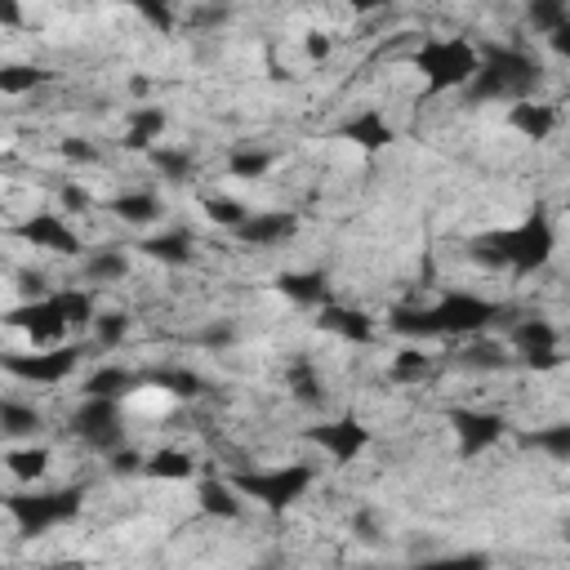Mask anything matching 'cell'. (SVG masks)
Returning <instances> with one entry per match:
<instances>
[{"label":"cell","mask_w":570,"mask_h":570,"mask_svg":"<svg viewBox=\"0 0 570 570\" xmlns=\"http://www.w3.org/2000/svg\"><path fill=\"white\" fill-rule=\"evenodd\" d=\"M499 317H508V308H499L490 299H477V295H441L432 308H397L388 326L397 335H406V339H477Z\"/></svg>","instance_id":"cell-1"},{"label":"cell","mask_w":570,"mask_h":570,"mask_svg":"<svg viewBox=\"0 0 570 570\" xmlns=\"http://www.w3.org/2000/svg\"><path fill=\"white\" fill-rule=\"evenodd\" d=\"M552 223L535 210L530 218H521L517 227H503V232H486L472 241V258L481 267H503V272H517V276H530L539 272L548 258H552Z\"/></svg>","instance_id":"cell-2"},{"label":"cell","mask_w":570,"mask_h":570,"mask_svg":"<svg viewBox=\"0 0 570 570\" xmlns=\"http://www.w3.org/2000/svg\"><path fill=\"white\" fill-rule=\"evenodd\" d=\"M535 85H539V63L517 45H499L481 54V68L464 94L468 103H526Z\"/></svg>","instance_id":"cell-3"},{"label":"cell","mask_w":570,"mask_h":570,"mask_svg":"<svg viewBox=\"0 0 570 570\" xmlns=\"http://www.w3.org/2000/svg\"><path fill=\"white\" fill-rule=\"evenodd\" d=\"M313 477H317V472H313L308 464H285V468L236 472L232 486H236L245 499H254V503H263V508H272V512H285L291 503H299V499L308 495Z\"/></svg>","instance_id":"cell-4"},{"label":"cell","mask_w":570,"mask_h":570,"mask_svg":"<svg viewBox=\"0 0 570 570\" xmlns=\"http://www.w3.org/2000/svg\"><path fill=\"white\" fill-rule=\"evenodd\" d=\"M415 63L428 77V90L441 94V90H468L481 68V54L464 37H455V41H428Z\"/></svg>","instance_id":"cell-5"},{"label":"cell","mask_w":570,"mask_h":570,"mask_svg":"<svg viewBox=\"0 0 570 570\" xmlns=\"http://www.w3.org/2000/svg\"><path fill=\"white\" fill-rule=\"evenodd\" d=\"M68 432H72L77 441H85L90 450L116 455V450L125 446V410H121V401L85 397V401L68 415Z\"/></svg>","instance_id":"cell-6"},{"label":"cell","mask_w":570,"mask_h":570,"mask_svg":"<svg viewBox=\"0 0 570 570\" xmlns=\"http://www.w3.org/2000/svg\"><path fill=\"white\" fill-rule=\"evenodd\" d=\"M81 490H45V495H14L10 517L19 521L23 535H45L54 526H68L81 512Z\"/></svg>","instance_id":"cell-7"},{"label":"cell","mask_w":570,"mask_h":570,"mask_svg":"<svg viewBox=\"0 0 570 570\" xmlns=\"http://www.w3.org/2000/svg\"><path fill=\"white\" fill-rule=\"evenodd\" d=\"M508 339H512L517 357H521L530 370H557V366H561V348H557L561 339H557L552 322H543V317H521Z\"/></svg>","instance_id":"cell-8"},{"label":"cell","mask_w":570,"mask_h":570,"mask_svg":"<svg viewBox=\"0 0 570 570\" xmlns=\"http://www.w3.org/2000/svg\"><path fill=\"white\" fill-rule=\"evenodd\" d=\"M81 357H85V348H50L41 357H10L6 370L14 379H28V384H63L77 375Z\"/></svg>","instance_id":"cell-9"},{"label":"cell","mask_w":570,"mask_h":570,"mask_svg":"<svg viewBox=\"0 0 570 570\" xmlns=\"http://www.w3.org/2000/svg\"><path fill=\"white\" fill-rule=\"evenodd\" d=\"M308 441H317L335 464H353L366 446H370V428H362L353 415H344V419H330V424H317L313 432H308Z\"/></svg>","instance_id":"cell-10"},{"label":"cell","mask_w":570,"mask_h":570,"mask_svg":"<svg viewBox=\"0 0 570 570\" xmlns=\"http://www.w3.org/2000/svg\"><path fill=\"white\" fill-rule=\"evenodd\" d=\"M10 326H14V330H28V339H32L37 348H45V344H59V339L72 330V326H68V317L59 313L54 295H50V299H41V304L14 308V313H10Z\"/></svg>","instance_id":"cell-11"},{"label":"cell","mask_w":570,"mask_h":570,"mask_svg":"<svg viewBox=\"0 0 570 570\" xmlns=\"http://www.w3.org/2000/svg\"><path fill=\"white\" fill-rule=\"evenodd\" d=\"M19 236L37 250H50V254H81V236L59 214H32L28 223H19Z\"/></svg>","instance_id":"cell-12"},{"label":"cell","mask_w":570,"mask_h":570,"mask_svg":"<svg viewBox=\"0 0 570 570\" xmlns=\"http://www.w3.org/2000/svg\"><path fill=\"white\" fill-rule=\"evenodd\" d=\"M450 424H455V432H459V450L472 459V455H481V450H490L499 437H503V419L499 415H490V410H455L450 415Z\"/></svg>","instance_id":"cell-13"},{"label":"cell","mask_w":570,"mask_h":570,"mask_svg":"<svg viewBox=\"0 0 570 570\" xmlns=\"http://www.w3.org/2000/svg\"><path fill=\"white\" fill-rule=\"evenodd\" d=\"M295 232H299V218H295V214L267 210V214H250L236 236H241L245 245H254V250H272V245H285Z\"/></svg>","instance_id":"cell-14"},{"label":"cell","mask_w":570,"mask_h":570,"mask_svg":"<svg viewBox=\"0 0 570 570\" xmlns=\"http://www.w3.org/2000/svg\"><path fill=\"white\" fill-rule=\"evenodd\" d=\"M276 285H281V295L295 299L299 308H330V285L322 272H285Z\"/></svg>","instance_id":"cell-15"},{"label":"cell","mask_w":570,"mask_h":570,"mask_svg":"<svg viewBox=\"0 0 570 570\" xmlns=\"http://www.w3.org/2000/svg\"><path fill=\"white\" fill-rule=\"evenodd\" d=\"M196 499H201V512H210V517H218V521H236V517L245 512V495H241L232 481H223V477L201 481Z\"/></svg>","instance_id":"cell-16"},{"label":"cell","mask_w":570,"mask_h":570,"mask_svg":"<svg viewBox=\"0 0 570 570\" xmlns=\"http://www.w3.org/2000/svg\"><path fill=\"white\" fill-rule=\"evenodd\" d=\"M285 388H291V397L308 410H322L326 406V384H322V370L313 362H291L285 366Z\"/></svg>","instance_id":"cell-17"},{"label":"cell","mask_w":570,"mask_h":570,"mask_svg":"<svg viewBox=\"0 0 570 570\" xmlns=\"http://www.w3.org/2000/svg\"><path fill=\"white\" fill-rule=\"evenodd\" d=\"M508 125L517 130V134H526V139H548L552 134V125H557V112L548 108V103H535V99H526V103H512L508 108Z\"/></svg>","instance_id":"cell-18"},{"label":"cell","mask_w":570,"mask_h":570,"mask_svg":"<svg viewBox=\"0 0 570 570\" xmlns=\"http://www.w3.org/2000/svg\"><path fill=\"white\" fill-rule=\"evenodd\" d=\"M322 330H330V335H339L348 344H370V335H375L366 313H353V308H339V304L322 308Z\"/></svg>","instance_id":"cell-19"},{"label":"cell","mask_w":570,"mask_h":570,"mask_svg":"<svg viewBox=\"0 0 570 570\" xmlns=\"http://www.w3.org/2000/svg\"><path fill=\"white\" fill-rule=\"evenodd\" d=\"M455 366L468 370V375H490V370H503L508 366V348L503 344H486V339H468L455 353Z\"/></svg>","instance_id":"cell-20"},{"label":"cell","mask_w":570,"mask_h":570,"mask_svg":"<svg viewBox=\"0 0 570 570\" xmlns=\"http://www.w3.org/2000/svg\"><path fill=\"white\" fill-rule=\"evenodd\" d=\"M139 384H147V388H161V393H170V397H179V401H187V397H201V375H192V370H179V366H161V370H143L139 375Z\"/></svg>","instance_id":"cell-21"},{"label":"cell","mask_w":570,"mask_h":570,"mask_svg":"<svg viewBox=\"0 0 570 570\" xmlns=\"http://www.w3.org/2000/svg\"><path fill=\"white\" fill-rule=\"evenodd\" d=\"M108 210H112L116 218H125V223H134V227H147V223H156V218L165 214V205H161V196H152V192H125V196H116V201H108Z\"/></svg>","instance_id":"cell-22"},{"label":"cell","mask_w":570,"mask_h":570,"mask_svg":"<svg viewBox=\"0 0 570 570\" xmlns=\"http://www.w3.org/2000/svg\"><path fill=\"white\" fill-rule=\"evenodd\" d=\"M130 388H139V375L125 366H103L85 379V397H99V401H121Z\"/></svg>","instance_id":"cell-23"},{"label":"cell","mask_w":570,"mask_h":570,"mask_svg":"<svg viewBox=\"0 0 570 570\" xmlns=\"http://www.w3.org/2000/svg\"><path fill=\"white\" fill-rule=\"evenodd\" d=\"M344 134H348L353 143H362L366 152H379V147L393 143V125L384 121V112H362V116H353Z\"/></svg>","instance_id":"cell-24"},{"label":"cell","mask_w":570,"mask_h":570,"mask_svg":"<svg viewBox=\"0 0 570 570\" xmlns=\"http://www.w3.org/2000/svg\"><path fill=\"white\" fill-rule=\"evenodd\" d=\"M85 276H90L94 285H116V281L130 276V254H125V250H94V254L85 258Z\"/></svg>","instance_id":"cell-25"},{"label":"cell","mask_w":570,"mask_h":570,"mask_svg":"<svg viewBox=\"0 0 570 570\" xmlns=\"http://www.w3.org/2000/svg\"><path fill=\"white\" fill-rule=\"evenodd\" d=\"M41 410L37 406H23L14 397H6V406H0V432L6 437H37L41 432Z\"/></svg>","instance_id":"cell-26"},{"label":"cell","mask_w":570,"mask_h":570,"mask_svg":"<svg viewBox=\"0 0 570 570\" xmlns=\"http://www.w3.org/2000/svg\"><path fill=\"white\" fill-rule=\"evenodd\" d=\"M192 232L187 227H174V232H165V236H147L143 241V254H152V258H161V263H187L192 258Z\"/></svg>","instance_id":"cell-27"},{"label":"cell","mask_w":570,"mask_h":570,"mask_svg":"<svg viewBox=\"0 0 570 570\" xmlns=\"http://www.w3.org/2000/svg\"><path fill=\"white\" fill-rule=\"evenodd\" d=\"M147 477H156V481H187L192 472H196V464H192V455L187 450H156L152 459H147V468H143Z\"/></svg>","instance_id":"cell-28"},{"label":"cell","mask_w":570,"mask_h":570,"mask_svg":"<svg viewBox=\"0 0 570 570\" xmlns=\"http://www.w3.org/2000/svg\"><path fill=\"white\" fill-rule=\"evenodd\" d=\"M521 446L526 450H543V455H552V459H570V424H552V428H535V432H526L521 437Z\"/></svg>","instance_id":"cell-29"},{"label":"cell","mask_w":570,"mask_h":570,"mask_svg":"<svg viewBox=\"0 0 570 570\" xmlns=\"http://www.w3.org/2000/svg\"><path fill=\"white\" fill-rule=\"evenodd\" d=\"M161 130H165V112H161V108H139V112L130 116L125 147H152Z\"/></svg>","instance_id":"cell-30"},{"label":"cell","mask_w":570,"mask_h":570,"mask_svg":"<svg viewBox=\"0 0 570 570\" xmlns=\"http://www.w3.org/2000/svg\"><path fill=\"white\" fill-rule=\"evenodd\" d=\"M54 304H59V313L68 317V326H72V330H81V326L99 322V317H94V295H90V291H59V295H54Z\"/></svg>","instance_id":"cell-31"},{"label":"cell","mask_w":570,"mask_h":570,"mask_svg":"<svg viewBox=\"0 0 570 570\" xmlns=\"http://www.w3.org/2000/svg\"><path fill=\"white\" fill-rule=\"evenodd\" d=\"M388 375H393V384H424L432 375V357L419 353V348H406V353L393 357V370Z\"/></svg>","instance_id":"cell-32"},{"label":"cell","mask_w":570,"mask_h":570,"mask_svg":"<svg viewBox=\"0 0 570 570\" xmlns=\"http://www.w3.org/2000/svg\"><path fill=\"white\" fill-rule=\"evenodd\" d=\"M152 165L170 179V183H192V174H196V161H192V152H174V147H161V152H152Z\"/></svg>","instance_id":"cell-33"},{"label":"cell","mask_w":570,"mask_h":570,"mask_svg":"<svg viewBox=\"0 0 570 570\" xmlns=\"http://www.w3.org/2000/svg\"><path fill=\"white\" fill-rule=\"evenodd\" d=\"M6 464H10V472H14L19 481H37V477L50 468V450H41V446H32V450H10Z\"/></svg>","instance_id":"cell-34"},{"label":"cell","mask_w":570,"mask_h":570,"mask_svg":"<svg viewBox=\"0 0 570 570\" xmlns=\"http://www.w3.org/2000/svg\"><path fill=\"white\" fill-rule=\"evenodd\" d=\"M45 81H50V72H41V68H6V72H0V90H6L10 99L28 94V90H37Z\"/></svg>","instance_id":"cell-35"},{"label":"cell","mask_w":570,"mask_h":570,"mask_svg":"<svg viewBox=\"0 0 570 570\" xmlns=\"http://www.w3.org/2000/svg\"><path fill=\"white\" fill-rule=\"evenodd\" d=\"M205 214H210V223L232 227V232H241V223L250 218V214H245V205H241V201H232V196H210V201H205Z\"/></svg>","instance_id":"cell-36"},{"label":"cell","mask_w":570,"mask_h":570,"mask_svg":"<svg viewBox=\"0 0 570 570\" xmlns=\"http://www.w3.org/2000/svg\"><path fill=\"white\" fill-rule=\"evenodd\" d=\"M526 19H530V23H535L543 37H552V32H557V28L570 19V10H566V6H552V0H535V6L526 10Z\"/></svg>","instance_id":"cell-37"},{"label":"cell","mask_w":570,"mask_h":570,"mask_svg":"<svg viewBox=\"0 0 570 570\" xmlns=\"http://www.w3.org/2000/svg\"><path fill=\"white\" fill-rule=\"evenodd\" d=\"M267 165H272V156H267V152H236L227 170H232L236 179H263V174H267Z\"/></svg>","instance_id":"cell-38"},{"label":"cell","mask_w":570,"mask_h":570,"mask_svg":"<svg viewBox=\"0 0 570 570\" xmlns=\"http://www.w3.org/2000/svg\"><path fill=\"white\" fill-rule=\"evenodd\" d=\"M419 570H490V561L481 552H464V557H437V561H424Z\"/></svg>","instance_id":"cell-39"},{"label":"cell","mask_w":570,"mask_h":570,"mask_svg":"<svg viewBox=\"0 0 570 570\" xmlns=\"http://www.w3.org/2000/svg\"><path fill=\"white\" fill-rule=\"evenodd\" d=\"M94 330H99V348H116V344L125 339V317H121V313L99 317V322H94Z\"/></svg>","instance_id":"cell-40"},{"label":"cell","mask_w":570,"mask_h":570,"mask_svg":"<svg viewBox=\"0 0 570 570\" xmlns=\"http://www.w3.org/2000/svg\"><path fill=\"white\" fill-rule=\"evenodd\" d=\"M108 459H112V472H116V477H130V472H143V468H147V459L134 455V450H125V446H121L116 455H108Z\"/></svg>","instance_id":"cell-41"},{"label":"cell","mask_w":570,"mask_h":570,"mask_svg":"<svg viewBox=\"0 0 570 570\" xmlns=\"http://www.w3.org/2000/svg\"><path fill=\"white\" fill-rule=\"evenodd\" d=\"M63 156H68V161H99V152H94L85 139H68V143H63Z\"/></svg>","instance_id":"cell-42"},{"label":"cell","mask_w":570,"mask_h":570,"mask_svg":"<svg viewBox=\"0 0 570 570\" xmlns=\"http://www.w3.org/2000/svg\"><path fill=\"white\" fill-rule=\"evenodd\" d=\"M353 530H362V539H370V543L379 539V526H375L370 512H357V517H353Z\"/></svg>","instance_id":"cell-43"},{"label":"cell","mask_w":570,"mask_h":570,"mask_svg":"<svg viewBox=\"0 0 570 570\" xmlns=\"http://www.w3.org/2000/svg\"><path fill=\"white\" fill-rule=\"evenodd\" d=\"M548 45H552L557 54H570V19H566V23H561V28L548 37Z\"/></svg>","instance_id":"cell-44"},{"label":"cell","mask_w":570,"mask_h":570,"mask_svg":"<svg viewBox=\"0 0 570 570\" xmlns=\"http://www.w3.org/2000/svg\"><path fill=\"white\" fill-rule=\"evenodd\" d=\"M63 205H68V210H85V205H90V196H85L81 187H63Z\"/></svg>","instance_id":"cell-45"},{"label":"cell","mask_w":570,"mask_h":570,"mask_svg":"<svg viewBox=\"0 0 570 570\" xmlns=\"http://www.w3.org/2000/svg\"><path fill=\"white\" fill-rule=\"evenodd\" d=\"M308 54H313V59H326V54H330V41H326V37H313V41H308Z\"/></svg>","instance_id":"cell-46"},{"label":"cell","mask_w":570,"mask_h":570,"mask_svg":"<svg viewBox=\"0 0 570 570\" xmlns=\"http://www.w3.org/2000/svg\"><path fill=\"white\" fill-rule=\"evenodd\" d=\"M45 570H85V561H50Z\"/></svg>","instance_id":"cell-47"},{"label":"cell","mask_w":570,"mask_h":570,"mask_svg":"<svg viewBox=\"0 0 570 570\" xmlns=\"http://www.w3.org/2000/svg\"><path fill=\"white\" fill-rule=\"evenodd\" d=\"M566 344H570V330H566Z\"/></svg>","instance_id":"cell-48"}]
</instances>
